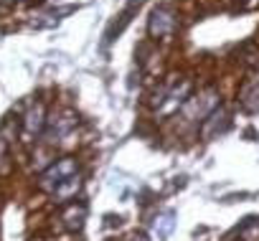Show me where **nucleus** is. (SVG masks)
<instances>
[{
  "label": "nucleus",
  "instance_id": "6",
  "mask_svg": "<svg viewBox=\"0 0 259 241\" xmlns=\"http://www.w3.org/2000/svg\"><path fill=\"white\" fill-rule=\"evenodd\" d=\"M84 216H87V208L79 203H74V206H69L66 208V213H64V221H66V226L69 228H81V223H84Z\"/></svg>",
  "mask_w": 259,
  "mask_h": 241
},
{
  "label": "nucleus",
  "instance_id": "1",
  "mask_svg": "<svg viewBox=\"0 0 259 241\" xmlns=\"http://www.w3.org/2000/svg\"><path fill=\"white\" fill-rule=\"evenodd\" d=\"M176 28H178V13L170 6H158L150 16V26H148L150 36L153 38H165V36L176 33Z\"/></svg>",
  "mask_w": 259,
  "mask_h": 241
},
{
  "label": "nucleus",
  "instance_id": "7",
  "mask_svg": "<svg viewBox=\"0 0 259 241\" xmlns=\"http://www.w3.org/2000/svg\"><path fill=\"white\" fill-rule=\"evenodd\" d=\"M76 190H79V178H74V175H71V178H66V180L54 190V198H61V201H64V198H69V196H71V193H76Z\"/></svg>",
  "mask_w": 259,
  "mask_h": 241
},
{
  "label": "nucleus",
  "instance_id": "5",
  "mask_svg": "<svg viewBox=\"0 0 259 241\" xmlns=\"http://www.w3.org/2000/svg\"><path fill=\"white\" fill-rule=\"evenodd\" d=\"M26 132H31V135H36V132H41L44 127H46V109L41 107V104H36V107H31L28 109V114H26Z\"/></svg>",
  "mask_w": 259,
  "mask_h": 241
},
{
  "label": "nucleus",
  "instance_id": "4",
  "mask_svg": "<svg viewBox=\"0 0 259 241\" xmlns=\"http://www.w3.org/2000/svg\"><path fill=\"white\" fill-rule=\"evenodd\" d=\"M239 102L246 112H259V76H251L241 84Z\"/></svg>",
  "mask_w": 259,
  "mask_h": 241
},
{
  "label": "nucleus",
  "instance_id": "2",
  "mask_svg": "<svg viewBox=\"0 0 259 241\" xmlns=\"http://www.w3.org/2000/svg\"><path fill=\"white\" fill-rule=\"evenodd\" d=\"M76 160L74 158H61L59 163H54L44 175H41V180H38V185L44 188V190H56L66 178H71L74 173H76Z\"/></svg>",
  "mask_w": 259,
  "mask_h": 241
},
{
  "label": "nucleus",
  "instance_id": "3",
  "mask_svg": "<svg viewBox=\"0 0 259 241\" xmlns=\"http://www.w3.org/2000/svg\"><path fill=\"white\" fill-rule=\"evenodd\" d=\"M226 127H229V114H226V109H211L208 117L203 119L201 137H203V140H211L216 132H224Z\"/></svg>",
  "mask_w": 259,
  "mask_h": 241
}]
</instances>
